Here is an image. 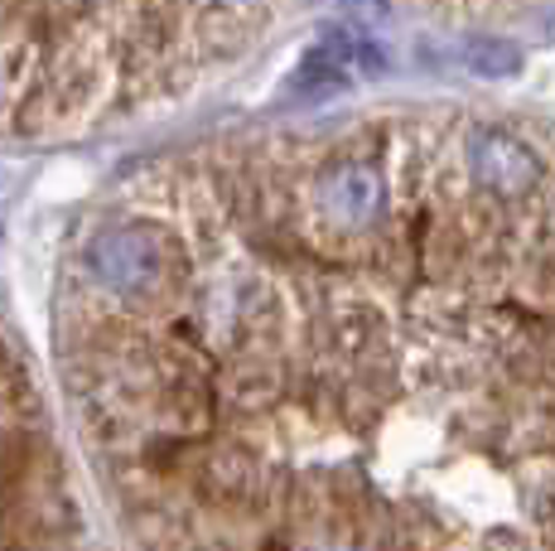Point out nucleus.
Returning <instances> with one entry per match:
<instances>
[{"mask_svg": "<svg viewBox=\"0 0 555 551\" xmlns=\"http://www.w3.org/2000/svg\"><path fill=\"white\" fill-rule=\"evenodd\" d=\"M0 102H5V82H0Z\"/></svg>", "mask_w": 555, "mask_h": 551, "instance_id": "obj_8", "label": "nucleus"}, {"mask_svg": "<svg viewBox=\"0 0 555 551\" xmlns=\"http://www.w3.org/2000/svg\"><path fill=\"white\" fill-rule=\"evenodd\" d=\"M348 73L353 68H348L334 44H319V49H309L300 59V68H295V88L300 92H334L348 82Z\"/></svg>", "mask_w": 555, "mask_h": 551, "instance_id": "obj_6", "label": "nucleus"}, {"mask_svg": "<svg viewBox=\"0 0 555 551\" xmlns=\"http://www.w3.org/2000/svg\"><path fill=\"white\" fill-rule=\"evenodd\" d=\"M468 169H474V179L483 189L507 194V198L531 194V189H537V175H541L537 155L507 131H478L474 141H468Z\"/></svg>", "mask_w": 555, "mask_h": 551, "instance_id": "obj_3", "label": "nucleus"}, {"mask_svg": "<svg viewBox=\"0 0 555 551\" xmlns=\"http://www.w3.org/2000/svg\"><path fill=\"white\" fill-rule=\"evenodd\" d=\"M98 98V78H92L88 63H59V68H44L35 78V88L20 98V112L29 131H44V126L73 121L82 116Z\"/></svg>", "mask_w": 555, "mask_h": 551, "instance_id": "obj_2", "label": "nucleus"}, {"mask_svg": "<svg viewBox=\"0 0 555 551\" xmlns=\"http://www.w3.org/2000/svg\"><path fill=\"white\" fill-rule=\"evenodd\" d=\"M521 49L517 39H503V35H474L464 44V68L478 73V78H517L521 73Z\"/></svg>", "mask_w": 555, "mask_h": 551, "instance_id": "obj_5", "label": "nucleus"}, {"mask_svg": "<svg viewBox=\"0 0 555 551\" xmlns=\"http://www.w3.org/2000/svg\"><path fill=\"white\" fill-rule=\"evenodd\" d=\"M20 401H29V407H35V392H29V373L5 354V348H0V407L15 411Z\"/></svg>", "mask_w": 555, "mask_h": 551, "instance_id": "obj_7", "label": "nucleus"}, {"mask_svg": "<svg viewBox=\"0 0 555 551\" xmlns=\"http://www.w3.org/2000/svg\"><path fill=\"white\" fill-rule=\"evenodd\" d=\"M319 208L334 228H367L382 208V179L377 169L348 161L334 165L324 179H319Z\"/></svg>", "mask_w": 555, "mask_h": 551, "instance_id": "obj_4", "label": "nucleus"}, {"mask_svg": "<svg viewBox=\"0 0 555 551\" xmlns=\"http://www.w3.org/2000/svg\"><path fill=\"white\" fill-rule=\"evenodd\" d=\"M88 271L106 291L135 300L175 276V247L155 228H106L88 242Z\"/></svg>", "mask_w": 555, "mask_h": 551, "instance_id": "obj_1", "label": "nucleus"}]
</instances>
